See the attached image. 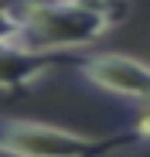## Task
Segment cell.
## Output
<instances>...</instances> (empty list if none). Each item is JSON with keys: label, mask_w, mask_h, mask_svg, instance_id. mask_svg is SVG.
Segmentation results:
<instances>
[{"label": "cell", "mask_w": 150, "mask_h": 157, "mask_svg": "<svg viewBox=\"0 0 150 157\" xmlns=\"http://www.w3.org/2000/svg\"><path fill=\"white\" fill-rule=\"evenodd\" d=\"M21 17V44H28L41 55L75 51L109 34L119 21L130 17L126 4H24L17 7Z\"/></svg>", "instance_id": "obj_1"}, {"label": "cell", "mask_w": 150, "mask_h": 157, "mask_svg": "<svg viewBox=\"0 0 150 157\" xmlns=\"http://www.w3.org/2000/svg\"><path fill=\"white\" fill-rule=\"evenodd\" d=\"M126 137H89L41 120H0V154L4 157H106Z\"/></svg>", "instance_id": "obj_2"}, {"label": "cell", "mask_w": 150, "mask_h": 157, "mask_svg": "<svg viewBox=\"0 0 150 157\" xmlns=\"http://www.w3.org/2000/svg\"><path fill=\"white\" fill-rule=\"evenodd\" d=\"M75 72L99 92H109L130 102H150V65L133 58V55H119V51H89V55H75L72 58Z\"/></svg>", "instance_id": "obj_3"}, {"label": "cell", "mask_w": 150, "mask_h": 157, "mask_svg": "<svg viewBox=\"0 0 150 157\" xmlns=\"http://www.w3.org/2000/svg\"><path fill=\"white\" fill-rule=\"evenodd\" d=\"M55 65H58V55H41V51L21 44V41L0 44V92H4V96L28 92Z\"/></svg>", "instance_id": "obj_4"}, {"label": "cell", "mask_w": 150, "mask_h": 157, "mask_svg": "<svg viewBox=\"0 0 150 157\" xmlns=\"http://www.w3.org/2000/svg\"><path fill=\"white\" fill-rule=\"evenodd\" d=\"M126 140H150V102H143V106L133 113V120L126 123V133H123Z\"/></svg>", "instance_id": "obj_5"}, {"label": "cell", "mask_w": 150, "mask_h": 157, "mask_svg": "<svg viewBox=\"0 0 150 157\" xmlns=\"http://www.w3.org/2000/svg\"><path fill=\"white\" fill-rule=\"evenodd\" d=\"M21 41V17L17 7H0V44Z\"/></svg>", "instance_id": "obj_6"}]
</instances>
